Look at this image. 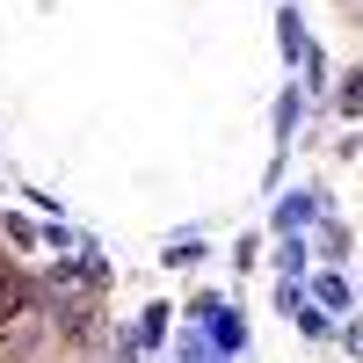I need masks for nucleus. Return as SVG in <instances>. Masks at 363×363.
<instances>
[{
	"mask_svg": "<svg viewBox=\"0 0 363 363\" xmlns=\"http://www.w3.org/2000/svg\"><path fill=\"white\" fill-rule=\"evenodd\" d=\"M313 218V196H291V203H277V225L291 233V225H306Z\"/></svg>",
	"mask_w": 363,
	"mask_h": 363,
	"instance_id": "1",
	"label": "nucleus"
}]
</instances>
